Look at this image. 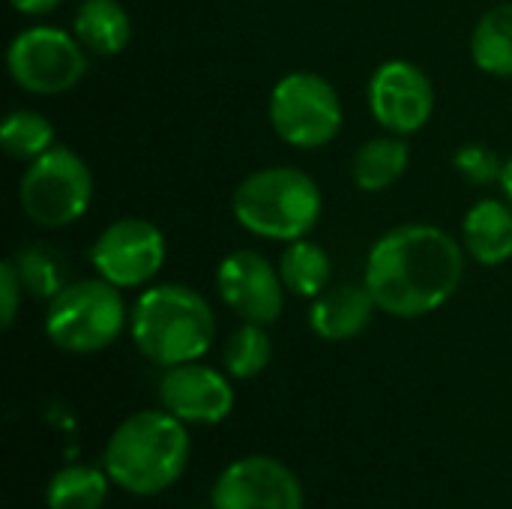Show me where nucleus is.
<instances>
[{"label":"nucleus","instance_id":"f257e3e1","mask_svg":"<svg viewBox=\"0 0 512 509\" xmlns=\"http://www.w3.org/2000/svg\"><path fill=\"white\" fill-rule=\"evenodd\" d=\"M465 252L444 228L411 222L375 240L363 285L393 318H423L441 309L462 285Z\"/></svg>","mask_w":512,"mask_h":509},{"label":"nucleus","instance_id":"f03ea898","mask_svg":"<svg viewBox=\"0 0 512 509\" xmlns=\"http://www.w3.org/2000/svg\"><path fill=\"white\" fill-rule=\"evenodd\" d=\"M189 462L186 423L162 411H138L105 444V474L123 492L150 498L174 486Z\"/></svg>","mask_w":512,"mask_h":509},{"label":"nucleus","instance_id":"7ed1b4c3","mask_svg":"<svg viewBox=\"0 0 512 509\" xmlns=\"http://www.w3.org/2000/svg\"><path fill=\"white\" fill-rule=\"evenodd\" d=\"M135 348L156 366L171 369L201 360L216 339V315L210 303L177 282L147 288L129 315Z\"/></svg>","mask_w":512,"mask_h":509},{"label":"nucleus","instance_id":"20e7f679","mask_svg":"<svg viewBox=\"0 0 512 509\" xmlns=\"http://www.w3.org/2000/svg\"><path fill=\"white\" fill-rule=\"evenodd\" d=\"M318 183L291 165H273L252 171L231 195V213L240 228L255 237L291 243L309 237L321 219Z\"/></svg>","mask_w":512,"mask_h":509},{"label":"nucleus","instance_id":"39448f33","mask_svg":"<svg viewBox=\"0 0 512 509\" xmlns=\"http://www.w3.org/2000/svg\"><path fill=\"white\" fill-rule=\"evenodd\" d=\"M126 327V303L120 288L96 279L69 282L51 303L45 315V336L54 348L66 354H96Z\"/></svg>","mask_w":512,"mask_h":509},{"label":"nucleus","instance_id":"423d86ee","mask_svg":"<svg viewBox=\"0 0 512 509\" xmlns=\"http://www.w3.org/2000/svg\"><path fill=\"white\" fill-rule=\"evenodd\" d=\"M93 201V174L87 162L54 144L27 165L18 183V204L39 228H66L78 222Z\"/></svg>","mask_w":512,"mask_h":509},{"label":"nucleus","instance_id":"0eeeda50","mask_svg":"<svg viewBox=\"0 0 512 509\" xmlns=\"http://www.w3.org/2000/svg\"><path fill=\"white\" fill-rule=\"evenodd\" d=\"M273 132L300 150L327 147L342 129V99L318 72H288L267 102Z\"/></svg>","mask_w":512,"mask_h":509},{"label":"nucleus","instance_id":"6e6552de","mask_svg":"<svg viewBox=\"0 0 512 509\" xmlns=\"http://www.w3.org/2000/svg\"><path fill=\"white\" fill-rule=\"evenodd\" d=\"M87 54L90 51L75 39V33L36 24L9 42L6 69L21 90L33 96H57L87 75Z\"/></svg>","mask_w":512,"mask_h":509},{"label":"nucleus","instance_id":"1a4fd4ad","mask_svg":"<svg viewBox=\"0 0 512 509\" xmlns=\"http://www.w3.org/2000/svg\"><path fill=\"white\" fill-rule=\"evenodd\" d=\"M165 255L168 243L159 225L138 216L111 222L90 246V264L96 267V276L117 285L120 291L141 288L156 279L165 264Z\"/></svg>","mask_w":512,"mask_h":509},{"label":"nucleus","instance_id":"9d476101","mask_svg":"<svg viewBox=\"0 0 512 509\" xmlns=\"http://www.w3.org/2000/svg\"><path fill=\"white\" fill-rule=\"evenodd\" d=\"M369 111L387 132L414 135L432 120L435 87L417 63L387 60L369 78Z\"/></svg>","mask_w":512,"mask_h":509},{"label":"nucleus","instance_id":"9b49d317","mask_svg":"<svg viewBox=\"0 0 512 509\" xmlns=\"http://www.w3.org/2000/svg\"><path fill=\"white\" fill-rule=\"evenodd\" d=\"M216 291L222 303L249 324H273L285 306V282L255 249H237L222 258L216 270Z\"/></svg>","mask_w":512,"mask_h":509},{"label":"nucleus","instance_id":"f8f14e48","mask_svg":"<svg viewBox=\"0 0 512 509\" xmlns=\"http://www.w3.org/2000/svg\"><path fill=\"white\" fill-rule=\"evenodd\" d=\"M213 509H303V486L288 465L270 456H246L219 474Z\"/></svg>","mask_w":512,"mask_h":509},{"label":"nucleus","instance_id":"ddd939ff","mask_svg":"<svg viewBox=\"0 0 512 509\" xmlns=\"http://www.w3.org/2000/svg\"><path fill=\"white\" fill-rule=\"evenodd\" d=\"M159 402L168 414H174L183 423L213 426L231 414L234 390L222 372L201 366L195 360L165 369L159 381Z\"/></svg>","mask_w":512,"mask_h":509},{"label":"nucleus","instance_id":"4468645a","mask_svg":"<svg viewBox=\"0 0 512 509\" xmlns=\"http://www.w3.org/2000/svg\"><path fill=\"white\" fill-rule=\"evenodd\" d=\"M378 312V303L366 285H330L312 300L309 327L324 342H348L360 336Z\"/></svg>","mask_w":512,"mask_h":509},{"label":"nucleus","instance_id":"2eb2a0df","mask_svg":"<svg viewBox=\"0 0 512 509\" xmlns=\"http://www.w3.org/2000/svg\"><path fill=\"white\" fill-rule=\"evenodd\" d=\"M462 243L483 267H498L512 258V204L498 198L477 201L462 222Z\"/></svg>","mask_w":512,"mask_h":509},{"label":"nucleus","instance_id":"dca6fc26","mask_svg":"<svg viewBox=\"0 0 512 509\" xmlns=\"http://www.w3.org/2000/svg\"><path fill=\"white\" fill-rule=\"evenodd\" d=\"M75 39L96 57L120 54L132 39L129 12L117 0H84L72 18Z\"/></svg>","mask_w":512,"mask_h":509},{"label":"nucleus","instance_id":"f3484780","mask_svg":"<svg viewBox=\"0 0 512 509\" xmlns=\"http://www.w3.org/2000/svg\"><path fill=\"white\" fill-rule=\"evenodd\" d=\"M411 153L402 135H381L366 141L351 162L354 186L363 192H384L408 171Z\"/></svg>","mask_w":512,"mask_h":509},{"label":"nucleus","instance_id":"a211bd4d","mask_svg":"<svg viewBox=\"0 0 512 509\" xmlns=\"http://www.w3.org/2000/svg\"><path fill=\"white\" fill-rule=\"evenodd\" d=\"M279 276L285 282V291H291L294 297L315 300L330 288L333 264L324 246L312 243L309 237H300L285 246L279 258Z\"/></svg>","mask_w":512,"mask_h":509},{"label":"nucleus","instance_id":"6ab92c4d","mask_svg":"<svg viewBox=\"0 0 512 509\" xmlns=\"http://www.w3.org/2000/svg\"><path fill=\"white\" fill-rule=\"evenodd\" d=\"M471 60L480 72L512 78V3L492 6L471 33Z\"/></svg>","mask_w":512,"mask_h":509},{"label":"nucleus","instance_id":"aec40b11","mask_svg":"<svg viewBox=\"0 0 512 509\" xmlns=\"http://www.w3.org/2000/svg\"><path fill=\"white\" fill-rule=\"evenodd\" d=\"M12 264H15V273L24 285V294L33 300L51 303L69 285V270H66L63 255L45 243L21 246L12 258Z\"/></svg>","mask_w":512,"mask_h":509},{"label":"nucleus","instance_id":"412c9836","mask_svg":"<svg viewBox=\"0 0 512 509\" xmlns=\"http://www.w3.org/2000/svg\"><path fill=\"white\" fill-rule=\"evenodd\" d=\"M108 474L90 465L60 468L45 492L48 509H102L108 498Z\"/></svg>","mask_w":512,"mask_h":509},{"label":"nucleus","instance_id":"4be33fe9","mask_svg":"<svg viewBox=\"0 0 512 509\" xmlns=\"http://www.w3.org/2000/svg\"><path fill=\"white\" fill-rule=\"evenodd\" d=\"M0 144L6 150V156H12L18 162H33L45 150L54 147V126L45 114H39L33 108H18V111L6 114V120L0 126Z\"/></svg>","mask_w":512,"mask_h":509},{"label":"nucleus","instance_id":"5701e85b","mask_svg":"<svg viewBox=\"0 0 512 509\" xmlns=\"http://www.w3.org/2000/svg\"><path fill=\"white\" fill-rule=\"evenodd\" d=\"M270 354H273V345H270L267 330L261 324L243 321V327L234 330L231 339L225 342L222 360H225L228 375H234L240 381H249V378H255V375H261L267 369Z\"/></svg>","mask_w":512,"mask_h":509},{"label":"nucleus","instance_id":"b1692460","mask_svg":"<svg viewBox=\"0 0 512 509\" xmlns=\"http://www.w3.org/2000/svg\"><path fill=\"white\" fill-rule=\"evenodd\" d=\"M453 165L474 186L501 183V171H504L501 156L492 147H486V144H465V147H459L456 156H453Z\"/></svg>","mask_w":512,"mask_h":509},{"label":"nucleus","instance_id":"393cba45","mask_svg":"<svg viewBox=\"0 0 512 509\" xmlns=\"http://www.w3.org/2000/svg\"><path fill=\"white\" fill-rule=\"evenodd\" d=\"M21 297H24V285L15 273V264L12 258L0 264V324L3 327H12L15 315H18V306H21Z\"/></svg>","mask_w":512,"mask_h":509},{"label":"nucleus","instance_id":"a878e982","mask_svg":"<svg viewBox=\"0 0 512 509\" xmlns=\"http://www.w3.org/2000/svg\"><path fill=\"white\" fill-rule=\"evenodd\" d=\"M9 3H12V9L21 12V15H48V12H54L63 0H9Z\"/></svg>","mask_w":512,"mask_h":509},{"label":"nucleus","instance_id":"bb28decb","mask_svg":"<svg viewBox=\"0 0 512 509\" xmlns=\"http://www.w3.org/2000/svg\"><path fill=\"white\" fill-rule=\"evenodd\" d=\"M501 189H504L507 201L512 204V156L504 162V171H501Z\"/></svg>","mask_w":512,"mask_h":509}]
</instances>
